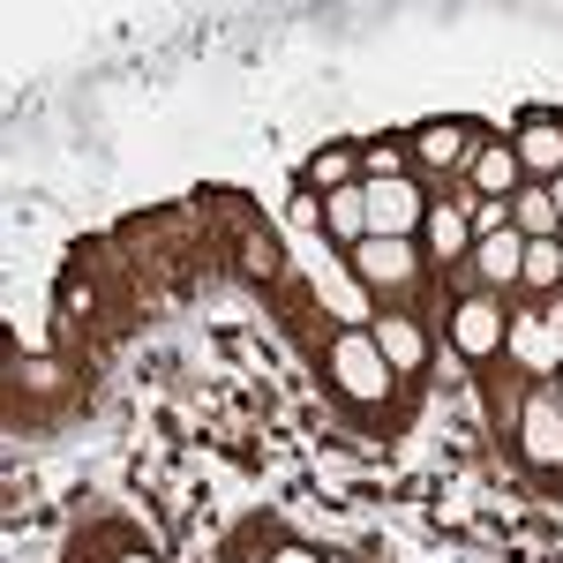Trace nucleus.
Wrapping results in <instances>:
<instances>
[{
	"mask_svg": "<svg viewBox=\"0 0 563 563\" xmlns=\"http://www.w3.org/2000/svg\"><path fill=\"white\" fill-rule=\"evenodd\" d=\"M271 563H323V556H316V549H301V541H286V549H278Z\"/></svg>",
	"mask_w": 563,
	"mask_h": 563,
	"instance_id": "18",
	"label": "nucleus"
},
{
	"mask_svg": "<svg viewBox=\"0 0 563 563\" xmlns=\"http://www.w3.org/2000/svg\"><path fill=\"white\" fill-rule=\"evenodd\" d=\"M511 225H519L526 241H556L563 225H556V196L541 188V180H526L519 196H511Z\"/></svg>",
	"mask_w": 563,
	"mask_h": 563,
	"instance_id": "15",
	"label": "nucleus"
},
{
	"mask_svg": "<svg viewBox=\"0 0 563 563\" xmlns=\"http://www.w3.org/2000/svg\"><path fill=\"white\" fill-rule=\"evenodd\" d=\"M361 196H368V241H421L429 225L421 180H361Z\"/></svg>",
	"mask_w": 563,
	"mask_h": 563,
	"instance_id": "5",
	"label": "nucleus"
},
{
	"mask_svg": "<svg viewBox=\"0 0 563 563\" xmlns=\"http://www.w3.org/2000/svg\"><path fill=\"white\" fill-rule=\"evenodd\" d=\"M421 249H429L443 271L474 256V225H466V203H429V225H421Z\"/></svg>",
	"mask_w": 563,
	"mask_h": 563,
	"instance_id": "11",
	"label": "nucleus"
},
{
	"mask_svg": "<svg viewBox=\"0 0 563 563\" xmlns=\"http://www.w3.org/2000/svg\"><path fill=\"white\" fill-rule=\"evenodd\" d=\"M511 151H519V166H526V180H563V121L556 113H526L519 121V135H511Z\"/></svg>",
	"mask_w": 563,
	"mask_h": 563,
	"instance_id": "8",
	"label": "nucleus"
},
{
	"mask_svg": "<svg viewBox=\"0 0 563 563\" xmlns=\"http://www.w3.org/2000/svg\"><path fill=\"white\" fill-rule=\"evenodd\" d=\"M331 384L346 390L353 406H384V398H390L398 368L384 361L376 331H339V339H331Z\"/></svg>",
	"mask_w": 563,
	"mask_h": 563,
	"instance_id": "1",
	"label": "nucleus"
},
{
	"mask_svg": "<svg viewBox=\"0 0 563 563\" xmlns=\"http://www.w3.org/2000/svg\"><path fill=\"white\" fill-rule=\"evenodd\" d=\"M481 151V129L474 121H421V129L406 135V158L413 166H429V174H466Z\"/></svg>",
	"mask_w": 563,
	"mask_h": 563,
	"instance_id": "6",
	"label": "nucleus"
},
{
	"mask_svg": "<svg viewBox=\"0 0 563 563\" xmlns=\"http://www.w3.org/2000/svg\"><path fill=\"white\" fill-rule=\"evenodd\" d=\"M519 286H526V294H563V233H556V241H526Z\"/></svg>",
	"mask_w": 563,
	"mask_h": 563,
	"instance_id": "16",
	"label": "nucleus"
},
{
	"mask_svg": "<svg viewBox=\"0 0 563 563\" xmlns=\"http://www.w3.org/2000/svg\"><path fill=\"white\" fill-rule=\"evenodd\" d=\"M466 180H474L481 203H511V196L526 188V166H519V151H511V143H481L474 166H466Z\"/></svg>",
	"mask_w": 563,
	"mask_h": 563,
	"instance_id": "10",
	"label": "nucleus"
},
{
	"mask_svg": "<svg viewBox=\"0 0 563 563\" xmlns=\"http://www.w3.org/2000/svg\"><path fill=\"white\" fill-rule=\"evenodd\" d=\"M301 180L316 188V196H339V188H361V151H346V143H331V151H316L301 166Z\"/></svg>",
	"mask_w": 563,
	"mask_h": 563,
	"instance_id": "14",
	"label": "nucleus"
},
{
	"mask_svg": "<svg viewBox=\"0 0 563 563\" xmlns=\"http://www.w3.org/2000/svg\"><path fill=\"white\" fill-rule=\"evenodd\" d=\"M511 435H519V459L533 466V474H563V390L556 384L526 390Z\"/></svg>",
	"mask_w": 563,
	"mask_h": 563,
	"instance_id": "2",
	"label": "nucleus"
},
{
	"mask_svg": "<svg viewBox=\"0 0 563 563\" xmlns=\"http://www.w3.org/2000/svg\"><path fill=\"white\" fill-rule=\"evenodd\" d=\"M504 339H511V308H504V294H466V301L451 308V346H459V361L466 368H488L496 353H504Z\"/></svg>",
	"mask_w": 563,
	"mask_h": 563,
	"instance_id": "3",
	"label": "nucleus"
},
{
	"mask_svg": "<svg viewBox=\"0 0 563 563\" xmlns=\"http://www.w3.org/2000/svg\"><path fill=\"white\" fill-rule=\"evenodd\" d=\"M549 196H556V225H563V180H549Z\"/></svg>",
	"mask_w": 563,
	"mask_h": 563,
	"instance_id": "19",
	"label": "nucleus"
},
{
	"mask_svg": "<svg viewBox=\"0 0 563 563\" xmlns=\"http://www.w3.org/2000/svg\"><path fill=\"white\" fill-rule=\"evenodd\" d=\"M504 353L519 361L526 376H549V384H556V376H563V294H549L533 316H511Z\"/></svg>",
	"mask_w": 563,
	"mask_h": 563,
	"instance_id": "4",
	"label": "nucleus"
},
{
	"mask_svg": "<svg viewBox=\"0 0 563 563\" xmlns=\"http://www.w3.org/2000/svg\"><path fill=\"white\" fill-rule=\"evenodd\" d=\"M353 278L376 294H406L421 278V241H361L353 249Z\"/></svg>",
	"mask_w": 563,
	"mask_h": 563,
	"instance_id": "7",
	"label": "nucleus"
},
{
	"mask_svg": "<svg viewBox=\"0 0 563 563\" xmlns=\"http://www.w3.org/2000/svg\"><path fill=\"white\" fill-rule=\"evenodd\" d=\"M368 331H376V346H384V361L398 368V376H421V361H429V331H421L413 316L390 308V316H376Z\"/></svg>",
	"mask_w": 563,
	"mask_h": 563,
	"instance_id": "12",
	"label": "nucleus"
},
{
	"mask_svg": "<svg viewBox=\"0 0 563 563\" xmlns=\"http://www.w3.org/2000/svg\"><path fill=\"white\" fill-rule=\"evenodd\" d=\"M361 180H413L406 143H376V151H361Z\"/></svg>",
	"mask_w": 563,
	"mask_h": 563,
	"instance_id": "17",
	"label": "nucleus"
},
{
	"mask_svg": "<svg viewBox=\"0 0 563 563\" xmlns=\"http://www.w3.org/2000/svg\"><path fill=\"white\" fill-rule=\"evenodd\" d=\"M556 390H563V376H556Z\"/></svg>",
	"mask_w": 563,
	"mask_h": 563,
	"instance_id": "21",
	"label": "nucleus"
},
{
	"mask_svg": "<svg viewBox=\"0 0 563 563\" xmlns=\"http://www.w3.org/2000/svg\"><path fill=\"white\" fill-rule=\"evenodd\" d=\"M323 233H331V241H339V249H361V241H368V196H361V188H339V196H323Z\"/></svg>",
	"mask_w": 563,
	"mask_h": 563,
	"instance_id": "13",
	"label": "nucleus"
},
{
	"mask_svg": "<svg viewBox=\"0 0 563 563\" xmlns=\"http://www.w3.org/2000/svg\"><path fill=\"white\" fill-rule=\"evenodd\" d=\"M113 563H158V556H143V549H129V556H113Z\"/></svg>",
	"mask_w": 563,
	"mask_h": 563,
	"instance_id": "20",
	"label": "nucleus"
},
{
	"mask_svg": "<svg viewBox=\"0 0 563 563\" xmlns=\"http://www.w3.org/2000/svg\"><path fill=\"white\" fill-rule=\"evenodd\" d=\"M466 271H474V286H481V294H504V286H519V271H526V233H519V225H504V233L474 241Z\"/></svg>",
	"mask_w": 563,
	"mask_h": 563,
	"instance_id": "9",
	"label": "nucleus"
}]
</instances>
